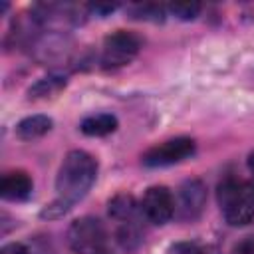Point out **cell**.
Segmentation results:
<instances>
[{"mask_svg": "<svg viewBox=\"0 0 254 254\" xmlns=\"http://www.w3.org/2000/svg\"><path fill=\"white\" fill-rule=\"evenodd\" d=\"M218 204L228 224L244 226L254 218V187L226 179L218 185Z\"/></svg>", "mask_w": 254, "mask_h": 254, "instance_id": "7a4b0ae2", "label": "cell"}, {"mask_svg": "<svg viewBox=\"0 0 254 254\" xmlns=\"http://www.w3.org/2000/svg\"><path fill=\"white\" fill-rule=\"evenodd\" d=\"M206 204V187L198 179H189L181 185L179 196L175 202V212L183 220L196 218Z\"/></svg>", "mask_w": 254, "mask_h": 254, "instance_id": "52a82bcc", "label": "cell"}, {"mask_svg": "<svg viewBox=\"0 0 254 254\" xmlns=\"http://www.w3.org/2000/svg\"><path fill=\"white\" fill-rule=\"evenodd\" d=\"M58 30H48L44 36H40L34 42V52L40 62H62L69 56V44L62 34H56Z\"/></svg>", "mask_w": 254, "mask_h": 254, "instance_id": "ba28073f", "label": "cell"}, {"mask_svg": "<svg viewBox=\"0 0 254 254\" xmlns=\"http://www.w3.org/2000/svg\"><path fill=\"white\" fill-rule=\"evenodd\" d=\"M117 238H119V244H121L123 248H127V250L135 248V246L141 242L139 230H137V226L133 224V220L123 222V226H121L119 232H117Z\"/></svg>", "mask_w": 254, "mask_h": 254, "instance_id": "9a60e30c", "label": "cell"}, {"mask_svg": "<svg viewBox=\"0 0 254 254\" xmlns=\"http://www.w3.org/2000/svg\"><path fill=\"white\" fill-rule=\"evenodd\" d=\"M32 179L24 171H12L2 177L0 194L6 200H24L32 194Z\"/></svg>", "mask_w": 254, "mask_h": 254, "instance_id": "9c48e42d", "label": "cell"}, {"mask_svg": "<svg viewBox=\"0 0 254 254\" xmlns=\"http://www.w3.org/2000/svg\"><path fill=\"white\" fill-rule=\"evenodd\" d=\"M141 50V38L133 32L117 30L103 40L101 64L105 67H121L129 64Z\"/></svg>", "mask_w": 254, "mask_h": 254, "instance_id": "277c9868", "label": "cell"}, {"mask_svg": "<svg viewBox=\"0 0 254 254\" xmlns=\"http://www.w3.org/2000/svg\"><path fill=\"white\" fill-rule=\"evenodd\" d=\"M169 12L177 16L179 20H194L200 12V4L198 2H175V4H169Z\"/></svg>", "mask_w": 254, "mask_h": 254, "instance_id": "2e32d148", "label": "cell"}, {"mask_svg": "<svg viewBox=\"0 0 254 254\" xmlns=\"http://www.w3.org/2000/svg\"><path fill=\"white\" fill-rule=\"evenodd\" d=\"M0 254H28V248L20 242H10V244H4Z\"/></svg>", "mask_w": 254, "mask_h": 254, "instance_id": "ffe728a7", "label": "cell"}, {"mask_svg": "<svg viewBox=\"0 0 254 254\" xmlns=\"http://www.w3.org/2000/svg\"><path fill=\"white\" fill-rule=\"evenodd\" d=\"M64 87H65V77H62V75H48V77L36 81L28 89V95L34 101H38V99H50V97H56Z\"/></svg>", "mask_w": 254, "mask_h": 254, "instance_id": "4fadbf2b", "label": "cell"}, {"mask_svg": "<svg viewBox=\"0 0 254 254\" xmlns=\"http://www.w3.org/2000/svg\"><path fill=\"white\" fill-rule=\"evenodd\" d=\"M81 133L87 137H105L117 129V117L111 113H95L81 121Z\"/></svg>", "mask_w": 254, "mask_h": 254, "instance_id": "30bf717a", "label": "cell"}, {"mask_svg": "<svg viewBox=\"0 0 254 254\" xmlns=\"http://www.w3.org/2000/svg\"><path fill=\"white\" fill-rule=\"evenodd\" d=\"M50 129H52V119L48 115H30L16 125V135L22 141H34L44 137Z\"/></svg>", "mask_w": 254, "mask_h": 254, "instance_id": "8fae6325", "label": "cell"}, {"mask_svg": "<svg viewBox=\"0 0 254 254\" xmlns=\"http://www.w3.org/2000/svg\"><path fill=\"white\" fill-rule=\"evenodd\" d=\"M97 177V161L85 151H69L58 171L56 190L60 198L73 204L81 200L93 187Z\"/></svg>", "mask_w": 254, "mask_h": 254, "instance_id": "6da1fadb", "label": "cell"}, {"mask_svg": "<svg viewBox=\"0 0 254 254\" xmlns=\"http://www.w3.org/2000/svg\"><path fill=\"white\" fill-rule=\"evenodd\" d=\"M141 212L153 224H165L175 214V198L167 187H151L141 198Z\"/></svg>", "mask_w": 254, "mask_h": 254, "instance_id": "8992f818", "label": "cell"}, {"mask_svg": "<svg viewBox=\"0 0 254 254\" xmlns=\"http://www.w3.org/2000/svg\"><path fill=\"white\" fill-rule=\"evenodd\" d=\"M69 206H71L69 202L58 198V200H54L52 204H46V208L42 210V216H44V218H58V216L65 214V212L69 210Z\"/></svg>", "mask_w": 254, "mask_h": 254, "instance_id": "e0dca14e", "label": "cell"}, {"mask_svg": "<svg viewBox=\"0 0 254 254\" xmlns=\"http://www.w3.org/2000/svg\"><path fill=\"white\" fill-rule=\"evenodd\" d=\"M194 155V141L190 137H175L151 147L143 155L145 167H169Z\"/></svg>", "mask_w": 254, "mask_h": 254, "instance_id": "5b68a950", "label": "cell"}, {"mask_svg": "<svg viewBox=\"0 0 254 254\" xmlns=\"http://www.w3.org/2000/svg\"><path fill=\"white\" fill-rule=\"evenodd\" d=\"M131 18L145 20V22H163L165 20V8L159 4H135L127 8Z\"/></svg>", "mask_w": 254, "mask_h": 254, "instance_id": "5bb4252c", "label": "cell"}, {"mask_svg": "<svg viewBox=\"0 0 254 254\" xmlns=\"http://www.w3.org/2000/svg\"><path fill=\"white\" fill-rule=\"evenodd\" d=\"M135 210H137V202H135L133 194H129V192H119V194H115L107 202V212L117 222H129V220H133Z\"/></svg>", "mask_w": 254, "mask_h": 254, "instance_id": "7c38bea8", "label": "cell"}, {"mask_svg": "<svg viewBox=\"0 0 254 254\" xmlns=\"http://www.w3.org/2000/svg\"><path fill=\"white\" fill-rule=\"evenodd\" d=\"M91 14H97V16H107V14H111V12H115L117 10V4H105V2H97V4H89V6H85Z\"/></svg>", "mask_w": 254, "mask_h": 254, "instance_id": "d6986e66", "label": "cell"}, {"mask_svg": "<svg viewBox=\"0 0 254 254\" xmlns=\"http://www.w3.org/2000/svg\"><path fill=\"white\" fill-rule=\"evenodd\" d=\"M234 254H254V240H242L240 244H236Z\"/></svg>", "mask_w": 254, "mask_h": 254, "instance_id": "44dd1931", "label": "cell"}, {"mask_svg": "<svg viewBox=\"0 0 254 254\" xmlns=\"http://www.w3.org/2000/svg\"><path fill=\"white\" fill-rule=\"evenodd\" d=\"M248 169H250V173L254 175V151L248 155Z\"/></svg>", "mask_w": 254, "mask_h": 254, "instance_id": "7402d4cb", "label": "cell"}, {"mask_svg": "<svg viewBox=\"0 0 254 254\" xmlns=\"http://www.w3.org/2000/svg\"><path fill=\"white\" fill-rule=\"evenodd\" d=\"M67 244L75 254H105L107 234L103 224L93 216H81L67 228Z\"/></svg>", "mask_w": 254, "mask_h": 254, "instance_id": "3957f363", "label": "cell"}, {"mask_svg": "<svg viewBox=\"0 0 254 254\" xmlns=\"http://www.w3.org/2000/svg\"><path fill=\"white\" fill-rule=\"evenodd\" d=\"M169 254H202V250L194 242H177L169 248Z\"/></svg>", "mask_w": 254, "mask_h": 254, "instance_id": "ac0fdd59", "label": "cell"}]
</instances>
